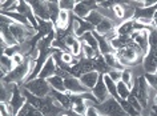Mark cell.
<instances>
[{"mask_svg":"<svg viewBox=\"0 0 157 116\" xmlns=\"http://www.w3.org/2000/svg\"><path fill=\"white\" fill-rule=\"evenodd\" d=\"M24 88L28 90L32 95L37 96V98H47V96H49V92L52 90L48 80L40 79V78H36V79L31 80V82H27L24 84Z\"/></svg>","mask_w":157,"mask_h":116,"instance_id":"obj_1","label":"cell"},{"mask_svg":"<svg viewBox=\"0 0 157 116\" xmlns=\"http://www.w3.org/2000/svg\"><path fill=\"white\" fill-rule=\"evenodd\" d=\"M97 110L100 111L101 115H105V116H127V114L121 108L119 100H116L112 96L105 100L104 103H100L97 106Z\"/></svg>","mask_w":157,"mask_h":116,"instance_id":"obj_2","label":"cell"},{"mask_svg":"<svg viewBox=\"0 0 157 116\" xmlns=\"http://www.w3.org/2000/svg\"><path fill=\"white\" fill-rule=\"evenodd\" d=\"M28 4L33 10V14L36 16V19L49 22L51 14H49V8H48V2H28Z\"/></svg>","mask_w":157,"mask_h":116,"instance_id":"obj_3","label":"cell"},{"mask_svg":"<svg viewBox=\"0 0 157 116\" xmlns=\"http://www.w3.org/2000/svg\"><path fill=\"white\" fill-rule=\"evenodd\" d=\"M131 39L141 48L143 54H147V52L149 51V34H148V28H147V30H141V31H135L131 35Z\"/></svg>","mask_w":157,"mask_h":116,"instance_id":"obj_4","label":"cell"},{"mask_svg":"<svg viewBox=\"0 0 157 116\" xmlns=\"http://www.w3.org/2000/svg\"><path fill=\"white\" fill-rule=\"evenodd\" d=\"M64 86L67 88V92H71V94H75V95L85 94V92L89 91L88 88H85L83 84H81L80 79L73 78V76H69V78L64 79Z\"/></svg>","mask_w":157,"mask_h":116,"instance_id":"obj_5","label":"cell"},{"mask_svg":"<svg viewBox=\"0 0 157 116\" xmlns=\"http://www.w3.org/2000/svg\"><path fill=\"white\" fill-rule=\"evenodd\" d=\"M92 94L97 100H99V103H104L107 99L111 98V95H109V92L107 90V86H105V83H104V75L103 74H100V78L97 80V84L95 86V88L92 90Z\"/></svg>","mask_w":157,"mask_h":116,"instance_id":"obj_6","label":"cell"},{"mask_svg":"<svg viewBox=\"0 0 157 116\" xmlns=\"http://www.w3.org/2000/svg\"><path fill=\"white\" fill-rule=\"evenodd\" d=\"M25 103H27V99L24 98V95L21 94L20 90H19L17 86H16V88L13 90V94H12V99H11V102H10V104L12 106L13 111H15V116H16L19 114V111L24 107Z\"/></svg>","mask_w":157,"mask_h":116,"instance_id":"obj_7","label":"cell"},{"mask_svg":"<svg viewBox=\"0 0 157 116\" xmlns=\"http://www.w3.org/2000/svg\"><path fill=\"white\" fill-rule=\"evenodd\" d=\"M148 92H149V86H148L147 79H145V76H140L139 78V95H137V99H139V102L141 103L143 108L147 107Z\"/></svg>","mask_w":157,"mask_h":116,"instance_id":"obj_8","label":"cell"},{"mask_svg":"<svg viewBox=\"0 0 157 116\" xmlns=\"http://www.w3.org/2000/svg\"><path fill=\"white\" fill-rule=\"evenodd\" d=\"M56 68H57V66H56V62H55V59L52 58V56H49V58L47 59V62H45V64H44V67L41 68L39 78L48 80L51 76H53L55 74H56Z\"/></svg>","mask_w":157,"mask_h":116,"instance_id":"obj_9","label":"cell"},{"mask_svg":"<svg viewBox=\"0 0 157 116\" xmlns=\"http://www.w3.org/2000/svg\"><path fill=\"white\" fill-rule=\"evenodd\" d=\"M99 78H100V72L92 71V72H87V74H84L83 76H81L80 82L85 88H88L89 91H92L93 88H95V86L97 84Z\"/></svg>","mask_w":157,"mask_h":116,"instance_id":"obj_10","label":"cell"},{"mask_svg":"<svg viewBox=\"0 0 157 116\" xmlns=\"http://www.w3.org/2000/svg\"><path fill=\"white\" fill-rule=\"evenodd\" d=\"M93 35H95V38L97 39V43H99V51L101 55H107V54H115V51H113V48L111 47V44H109V42H107V40L104 39V36H101L99 34H96L95 31L92 32Z\"/></svg>","mask_w":157,"mask_h":116,"instance_id":"obj_11","label":"cell"},{"mask_svg":"<svg viewBox=\"0 0 157 116\" xmlns=\"http://www.w3.org/2000/svg\"><path fill=\"white\" fill-rule=\"evenodd\" d=\"M2 39L8 44V47H12V46H17V40L15 39V36L12 35V32L10 30V26L7 24H2Z\"/></svg>","mask_w":157,"mask_h":116,"instance_id":"obj_12","label":"cell"},{"mask_svg":"<svg viewBox=\"0 0 157 116\" xmlns=\"http://www.w3.org/2000/svg\"><path fill=\"white\" fill-rule=\"evenodd\" d=\"M48 83H49V86H51L52 90L63 92V94H65V92H67V88L64 86V79L60 78V76H57V75L51 76V78L48 79Z\"/></svg>","mask_w":157,"mask_h":116,"instance_id":"obj_13","label":"cell"},{"mask_svg":"<svg viewBox=\"0 0 157 116\" xmlns=\"http://www.w3.org/2000/svg\"><path fill=\"white\" fill-rule=\"evenodd\" d=\"M91 11L92 10L88 6H85L84 2H76V6H75V8H73V14L78 19H85L89 15Z\"/></svg>","mask_w":157,"mask_h":116,"instance_id":"obj_14","label":"cell"},{"mask_svg":"<svg viewBox=\"0 0 157 116\" xmlns=\"http://www.w3.org/2000/svg\"><path fill=\"white\" fill-rule=\"evenodd\" d=\"M104 83H105V86H107V90H108V92H109V95H111L112 98H115L116 100H119V102H120L121 99H120L119 94H117V86H116V83L113 82V80L108 76V74L104 75Z\"/></svg>","mask_w":157,"mask_h":116,"instance_id":"obj_15","label":"cell"},{"mask_svg":"<svg viewBox=\"0 0 157 116\" xmlns=\"http://www.w3.org/2000/svg\"><path fill=\"white\" fill-rule=\"evenodd\" d=\"M117 34L119 36H129L135 32V28H133V22L129 20V22H124L121 23L119 27H117Z\"/></svg>","mask_w":157,"mask_h":116,"instance_id":"obj_16","label":"cell"},{"mask_svg":"<svg viewBox=\"0 0 157 116\" xmlns=\"http://www.w3.org/2000/svg\"><path fill=\"white\" fill-rule=\"evenodd\" d=\"M104 19H105V18H104V16L100 14V12H97L96 10H93V11L89 12V15H88V16H87V18H85L84 20H85V22H87V23L91 24V26H93V27L96 28V27L99 26V24H100L101 22H103Z\"/></svg>","mask_w":157,"mask_h":116,"instance_id":"obj_17","label":"cell"},{"mask_svg":"<svg viewBox=\"0 0 157 116\" xmlns=\"http://www.w3.org/2000/svg\"><path fill=\"white\" fill-rule=\"evenodd\" d=\"M112 30H113V23H112V20L104 19L103 22H101L99 26L95 28V32H96V34H99V35H101V36H104L105 34H108V32L112 31Z\"/></svg>","mask_w":157,"mask_h":116,"instance_id":"obj_18","label":"cell"},{"mask_svg":"<svg viewBox=\"0 0 157 116\" xmlns=\"http://www.w3.org/2000/svg\"><path fill=\"white\" fill-rule=\"evenodd\" d=\"M48 8H49V14H51V22L56 24L59 20V15H60V6L59 2H48Z\"/></svg>","mask_w":157,"mask_h":116,"instance_id":"obj_19","label":"cell"},{"mask_svg":"<svg viewBox=\"0 0 157 116\" xmlns=\"http://www.w3.org/2000/svg\"><path fill=\"white\" fill-rule=\"evenodd\" d=\"M120 106H121V108L124 110V112L127 114V116H139V115H141V114H139L135 108H133V106L131 103L128 102V100H124V99H121L120 100Z\"/></svg>","mask_w":157,"mask_h":116,"instance_id":"obj_20","label":"cell"},{"mask_svg":"<svg viewBox=\"0 0 157 116\" xmlns=\"http://www.w3.org/2000/svg\"><path fill=\"white\" fill-rule=\"evenodd\" d=\"M83 40L85 42V44H87V46L92 47L96 52H100V51H99V43H97V39L95 38V35H93L92 32H87V34L83 36Z\"/></svg>","mask_w":157,"mask_h":116,"instance_id":"obj_21","label":"cell"},{"mask_svg":"<svg viewBox=\"0 0 157 116\" xmlns=\"http://www.w3.org/2000/svg\"><path fill=\"white\" fill-rule=\"evenodd\" d=\"M116 86H117V94H119L120 99L127 100L129 96H131V90H129L128 86L124 82H121V80H120L119 83H116Z\"/></svg>","mask_w":157,"mask_h":116,"instance_id":"obj_22","label":"cell"},{"mask_svg":"<svg viewBox=\"0 0 157 116\" xmlns=\"http://www.w3.org/2000/svg\"><path fill=\"white\" fill-rule=\"evenodd\" d=\"M15 67H16V66L13 64L12 58H8V56H6V55L2 56V70H4V71H7L10 74V72L12 71Z\"/></svg>","mask_w":157,"mask_h":116,"instance_id":"obj_23","label":"cell"},{"mask_svg":"<svg viewBox=\"0 0 157 116\" xmlns=\"http://www.w3.org/2000/svg\"><path fill=\"white\" fill-rule=\"evenodd\" d=\"M121 82H124L128 86L129 90H132V87H133V75H132V72L124 70L123 72H121Z\"/></svg>","mask_w":157,"mask_h":116,"instance_id":"obj_24","label":"cell"},{"mask_svg":"<svg viewBox=\"0 0 157 116\" xmlns=\"http://www.w3.org/2000/svg\"><path fill=\"white\" fill-rule=\"evenodd\" d=\"M87 110H88V107L84 104V100H83V102H80V103H76L73 106V108H72V111L75 112V114H76V115H81V116L87 114Z\"/></svg>","mask_w":157,"mask_h":116,"instance_id":"obj_25","label":"cell"},{"mask_svg":"<svg viewBox=\"0 0 157 116\" xmlns=\"http://www.w3.org/2000/svg\"><path fill=\"white\" fill-rule=\"evenodd\" d=\"M59 6H60V10L63 11H71L73 10L75 6H76V2H72V0H63V2H59Z\"/></svg>","mask_w":157,"mask_h":116,"instance_id":"obj_26","label":"cell"},{"mask_svg":"<svg viewBox=\"0 0 157 116\" xmlns=\"http://www.w3.org/2000/svg\"><path fill=\"white\" fill-rule=\"evenodd\" d=\"M81 50H83V44L78 42V40H76V42L73 43L72 48H71V54H72L75 58H76V56H80L81 55Z\"/></svg>","mask_w":157,"mask_h":116,"instance_id":"obj_27","label":"cell"},{"mask_svg":"<svg viewBox=\"0 0 157 116\" xmlns=\"http://www.w3.org/2000/svg\"><path fill=\"white\" fill-rule=\"evenodd\" d=\"M127 100L132 104L133 108H135V110H136L137 112H139V114H141V111H143V106H141V103L139 102V99L135 98V96H129V98H128Z\"/></svg>","mask_w":157,"mask_h":116,"instance_id":"obj_28","label":"cell"},{"mask_svg":"<svg viewBox=\"0 0 157 116\" xmlns=\"http://www.w3.org/2000/svg\"><path fill=\"white\" fill-rule=\"evenodd\" d=\"M145 79H147L148 84H151L157 91V74H145Z\"/></svg>","mask_w":157,"mask_h":116,"instance_id":"obj_29","label":"cell"},{"mask_svg":"<svg viewBox=\"0 0 157 116\" xmlns=\"http://www.w3.org/2000/svg\"><path fill=\"white\" fill-rule=\"evenodd\" d=\"M113 14H115V18H119V19H124V8L121 4H115L112 8Z\"/></svg>","mask_w":157,"mask_h":116,"instance_id":"obj_30","label":"cell"},{"mask_svg":"<svg viewBox=\"0 0 157 116\" xmlns=\"http://www.w3.org/2000/svg\"><path fill=\"white\" fill-rule=\"evenodd\" d=\"M121 72H123V71L112 70V71H109V72H108V76H109V78H111L115 83H119L120 80H121Z\"/></svg>","mask_w":157,"mask_h":116,"instance_id":"obj_31","label":"cell"},{"mask_svg":"<svg viewBox=\"0 0 157 116\" xmlns=\"http://www.w3.org/2000/svg\"><path fill=\"white\" fill-rule=\"evenodd\" d=\"M12 62H13V64L15 66H20V64H23L25 62V59H24V55L23 54H20V52H19V54H16V55H13V58H12Z\"/></svg>","mask_w":157,"mask_h":116,"instance_id":"obj_32","label":"cell"},{"mask_svg":"<svg viewBox=\"0 0 157 116\" xmlns=\"http://www.w3.org/2000/svg\"><path fill=\"white\" fill-rule=\"evenodd\" d=\"M75 56L72 54H69V52H63V55H61V60H63V63L64 64H69L72 63V60H73Z\"/></svg>","mask_w":157,"mask_h":116,"instance_id":"obj_33","label":"cell"},{"mask_svg":"<svg viewBox=\"0 0 157 116\" xmlns=\"http://www.w3.org/2000/svg\"><path fill=\"white\" fill-rule=\"evenodd\" d=\"M85 116H103L100 114V111L97 110L96 107H91L87 110V114H85Z\"/></svg>","mask_w":157,"mask_h":116,"instance_id":"obj_34","label":"cell"},{"mask_svg":"<svg viewBox=\"0 0 157 116\" xmlns=\"http://www.w3.org/2000/svg\"><path fill=\"white\" fill-rule=\"evenodd\" d=\"M64 40H65V44H67V47H68V48H72L73 43L76 42V39H75L72 35H68V36H67V38H65Z\"/></svg>","mask_w":157,"mask_h":116,"instance_id":"obj_35","label":"cell"},{"mask_svg":"<svg viewBox=\"0 0 157 116\" xmlns=\"http://www.w3.org/2000/svg\"><path fill=\"white\" fill-rule=\"evenodd\" d=\"M0 111H2V116H11L8 112V108H7V103H2Z\"/></svg>","mask_w":157,"mask_h":116,"instance_id":"obj_36","label":"cell"},{"mask_svg":"<svg viewBox=\"0 0 157 116\" xmlns=\"http://www.w3.org/2000/svg\"><path fill=\"white\" fill-rule=\"evenodd\" d=\"M153 26H157V11L155 12V15H153Z\"/></svg>","mask_w":157,"mask_h":116,"instance_id":"obj_37","label":"cell"},{"mask_svg":"<svg viewBox=\"0 0 157 116\" xmlns=\"http://www.w3.org/2000/svg\"><path fill=\"white\" fill-rule=\"evenodd\" d=\"M156 74H157V71H156Z\"/></svg>","mask_w":157,"mask_h":116,"instance_id":"obj_38","label":"cell"},{"mask_svg":"<svg viewBox=\"0 0 157 116\" xmlns=\"http://www.w3.org/2000/svg\"><path fill=\"white\" fill-rule=\"evenodd\" d=\"M139 116H141V115H139Z\"/></svg>","mask_w":157,"mask_h":116,"instance_id":"obj_39","label":"cell"}]
</instances>
